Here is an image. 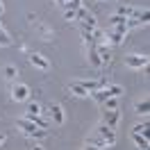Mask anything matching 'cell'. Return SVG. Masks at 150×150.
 <instances>
[{
	"label": "cell",
	"mask_w": 150,
	"mask_h": 150,
	"mask_svg": "<svg viewBox=\"0 0 150 150\" xmlns=\"http://www.w3.org/2000/svg\"><path fill=\"white\" fill-rule=\"evenodd\" d=\"M16 125H18V127L25 132V134L34 137V139H43V137H48V130H41V127H37V125H34L32 121H28V118H18V121H16Z\"/></svg>",
	"instance_id": "cell-1"
},
{
	"label": "cell",
	"mask_w": 150,
	"mask_h": 150,
	"mask_svg": "<svg viewBox=\"0 0 150 150\" xmlns=\"http://www.w3.org/2000/svg\"><path fill=\"white\" fill-rule=\"evenodd\" d=\"M93 134H98V137H103L105 141H107V146H114L116 143V132L112 130V127H107V125H100V127H96V132Z\"/></svg>",
	"instance_id": "cell-2"
},
{
	"label": "cell",
	"mask_w": 150,
	"mask_h": 150,
	"mask_svg": "<svg viewBox=\"0 0 150 150\" xmlns=\"http://www.w3.org/2000/svg\"><path fill=\"white\" fill-rule=\"evenodd\" d=\"M103 118H105V125L114 130V127L118 125V118H121V114H118V109H105Z\"/></svg>",
	"instance_id": "cell-3"
},
{
	"label": "cell",
	"mask_w": 150,
	"mask_h": 150,
	"mask_svg": "<svg viewBox=\"0 0 150 150\" xmlns=\"http://www.w3.org/2000/svg\"><path fill=\"white\" fill-rule=\"evenodd\" d=\"M125 64L130 66V68H143V66H148V57L143 55H130V57H125Z\"/></svg>",
	"instance_id": "cell-4"
},
{
	"label": "cell",
	"mask_w": 150,
	"mask_h": 150,
	"mask_svg": "<svg viewBox=\"0 0 150 150\" xmlns=\"http://www.w3.org/2000/svg\"><path fill=\"white\" fill-rule=\"evenodd\" d=\"M30 62H32V66H37V68H41V71H48V68H50V62H48L43 55H37V52L30 55Z\"/></svg>",
	"instance_id": "cell-5"
},
{
	"label": "cell",
	"mask_w": 150,
	"mask_h": 150,
	"mask_svg": "<svg viewBox=\"0 0 150 150\" xmlns=\"http://www.w3.org/2000/svg\"><path fill=\"white\" fill-rule=\"evenodd\" d=\"M11 96H14V100H28V96H30V89L25 84H16L14 86V91H11Z\"/></svg>",
	"instance_id": "cell-6"
},
{
	"label": "cell",
	"mask_w": 150,
	"mask_h": 150,
	"mask_svg": "<svg viewBox=\"0 0 150 150\" xmlns=\"http://www.w3.org/2000/svg\"><path fill=\"white\" fill-rule=\"evenodd\" d=\"M50 116H52L55 125H62L64 123V109H62V105H50Z\"/></svg>",
	"instance_id": "cell-7"
},
{
	"label": "cell",
	"mask_w": 150,
	"mask_h": 150,
	"mask_svg": "<svg viewBox=\"0 0 150 150\" xmlns=\"http://www.w3.org/2000/svg\"><path fill=\"white\" fill-rule=\"evenodd\" d=\"M89 62H91V66H96V68H100V66H103V62H100V57H98V50H96V46L89 48Z\"/></svg>",
	"instance_id": "cell-8"
},
{
	"label": "cell",
	"mask_w": 150,
	"mask_h": 150,
	"mask_svg": "<svg viewBox=\"0 0 150 150\" xmlns=\"http://www.w3.org/2000/svg\"><path fill=\"white\" fill-rule=\"evenodd\" d=\"M86 146H98V148H105L107 146V141L103 137H98V134H91L89 139H86Z\"/></svg>",
	"instance_id": "cell-9"
},
{
	"label": "cell",
	"mask_w": 150,
	"mask_h": 150,
	"mask_svg": "<svg viewBox=\"0 0 150 150\" xmlns=\"http://www.w3.org/2000/svg\"><path fill=\"white\" fill-rule=\"evenodd\" d=\"M80 23H82V30H89V32L98 28V23H96V18L91 16V14H86V18H84V21H80Z\"/></svg>",
	"instance_id": "cell-10"
},
{
	"label": "cell",
	"mask_w": 150,
	"mask_h": 150,
	"mask_svg": "<svg viewBox=\"0 0 150 150\" xmlns=\"http://www.w3.org/2000/svg\"><path fill=\"white\" fill-rule=\"evenodd\" d=\"M132 141L139 146V148H143V150H148V139L143 137V134H137V132H132Z\"/></svg>",
	"instance_id": "cell-11"
},
{
	"label": "cell",
	"mask_w": 150,
	"mask_h": 150,
	"mask_svg": "<svg viewBox=\"0 0 150 150\" xmlns=\"http://www.w3.org/2000/svg\"><path fill=\"white\" fill-rule=\"evenodd\" d=\"M96 50H98V57H100V62H103V64H107V62L112 59V57H109V50H107L103 43H98V46H96Z\"/></svg>",
	"instance_id": "cell-12"
},
{
	"label": "cell",
	"mask_w": 150,
	"mask_h": 150,
	"mask_svg": "<svg viewBox=\"0 0 150 150\" xmlns=\"http://www.w3.org/2000/svg\"><path fill=\"white\" fill-rule=\"evenodd\" d=\"M71 91H73L75 96H80V98H84V96H89V91H86L84 86L80 84V82H71Z\"/></svg>",
	"instance_id": "cell-13"
},
{
	"label": "cell",
	"mask_w": 150,
	"mask_h": 150,
	"mask_svg": "<svg viewBox=\"0 0 150 150\" xmlns=\"http://www.w3.org/2000/svg\"><path fill=\"white\" fill-rule=\"evenodd\" d=\"M148 109H150L148 98H143V100H141V103H137V107H134V112H137V114H143V116L148 114Z\"/></svg>",
	"instance_id": "cell-14"
},
{
	"label": "cell",
	"mask_w": 150,
	"mask_h": 150,
	"mask_svg": "<svg viewBox=\"0 0 150 150\" xmlns=\"http://www.w3.org/2000/svg\"><path fill=\"white\" fill-rule=\"evenodd\" d=\"M127 18L123 21V23H118V25H114V32H116V34H123V37H125V34H127Z\"/></svg>",
	"instance_id": "cell-15"
},
{
	"label": "cell",
	"mask_w": 150,
	"mask_h": 150,
	"mask_svg": "<svg viewBox=\"0 0 150 150\" xmlns=\"http://www.w3.org/2000/svg\"><path fill=\"white\" fill-rule=\"evenodd\" d=\"M2 73H5V77H7V80H14V77H16V75H18V71H16V66H5V71H2Z\"/></svg>",
	"instance_id": "cell-16"
},
{
	"label": "cell",
	"mask_w": 150,
	"mask_h": 150,
	"mask_svg": "<svg viewBox=\"0 0 150 150\" xmlns=\"http://www.w3.org/2000/svg\"><path fill=\"white\" fill-rule=\"evenodd\" d=\"M132 132H137V134H143V137H146V139H148V123H143V125H134V127H132Z\"/></svg>",
	"instance_id": "cell-17"
},
{
	"label": "cell",
	"mask_w": 150,
	"mask_h": 150,
	"mask_svg": "<svg viewBox=\"0 0 150 150\" xmlns=\"http://www.w3.org/2000/svg\"><path fill=\"white\" fill-rule=\"evenodd\" d=\"M103 105H105V109H118V98H107Z\"/></svg>",
	"instance_id": "cell-18"
},
{
	"label": "cell",
	"mask_w": 150,
	"mask_h": 150,
	"mask_svg": "<svg viewBox=\"0 0 150 150\" xmlns=\"http://www.w3.org/2000/svg\"><path fill=\"white\" fill-rule=\"evenodd\" d=\"M64 7H66V9H73V11H75L77 7H82V0H68Z\"/></svg>",
	"instance_id": "cell-19"
},
{
	"label": "cell",
	"mask_w": 150,
	"mask_h": 150,
	"mask_svg": "<svg viewBox=\"0 0 150 150\" xmlns=\"http://www.w3.org/2000/svg\"><path fill=\"white\" fill-rule=\"evenodd\" d=\"M109 39H112V43H114V46H118V43L123 41V34H116V32H109Z\"/></svg>",
	"instance_id": "cell-20"
},
{
	"label": "cell",
	"mask_w": 150,
	"mask_h": 150,
	"mask_svg": "<svg viewBox=\"0 0 150 150\" xmlns=\"http://www.w3.org/2000/svg\"><path fill=\"white\" fill-rule=\"evenodd\" d=\"M25 114H41V107H39L37 103H32V105L28 107V112H25Z\"/></svg>",
	"instance_id": "cell-21"
},
{
	"label": "cell",
	"mask_w": 150,
	"mask_h": 150,
	"mask_svg": "<svg viewBox=\"0 0 150 150\" xmlns=\"http://www.w3.org/2000/svg\"><path fill=\"white\" fill-rule=\"evenodd\" d=\"M123 21H125L123 16H118V14H114L112 18H109V25H118V23H123Z\"/></svg>",
	"instance_id": "cell-22"
},
{
	"label": "cell",
	"mask_w": 150,
	"mask_h": 150,
	"mask_svg": "<svg viewBox=\"0 0 150 150\" xmlns=\"http://www.w3.org/2000/svg\"><path fill=\"white\" fill-rule=\"evenodd\" d=\"M9 43H11V39L7 37L5 32H2V34H0V46H9Z\"/></svg>",
	"instance_id": "cell-23"
},
{
	"label": "cell",
	"mask_w": 150,
	"mask_h": 150,
	"mask_svg": "<svg viewBox=\"0 0 150 150\" xmlns=\"http://www.w3.org/2000/svg\"><path fill=\"white\" fill-rule=\"evenodd\" d=\"M64 18H66V21H75V11H73V9H66V11H64Z\"/></svg>",
	"instance_id": "cell-24"
},
{
	"label": "cell",
	"mask_w": 150,
	"mask_h": 150,
	"mask_svg": "<svg viewBox=\"0 0 150 150\" xmlns=\"http://www.w3.org/2000/svg\"><path fill=\"white\" fill-rule=\"evenodd\" d=\"M5 139H7V137H5L2 132H0V143H5Z\"/></svg>",
	"instance_id": "cell-25"
},
{
	"label": "cell",
	"mask_w": 150,
	"mask_h": 150,
	"mask_svg": "<svg viewBox=\"0 0 150 150\" xmlns=\"http://www.w3.org/2000/svg\"><path fill=\"white\" fill-rule=\"evenodd\" d=\"M30 150H43V148H41V146H32Z\"/></svg>",
	"instance_id": "cell-26"
},
{
	"label": "cell",
	"mask_w": 150,
	"mask_h": 150,
	"mask_svg": "<svg viewBox=\"0 0 150 150\" xmlns=\"http://www.w3.org/2000/svg\"><path fill=\"white\" fill-rule=\"evenodd\" d=\"M0 34H2V25H0Z\"/></svg>",
	"instance_id": "cell-27"
},
{
	"label": "cell",
	"mask_w": 150,
	"mask_h": 150,
	"mask_svg": "<svg viewBox=\"0 0 150 150\" xmlns=\"http://www.w3.org/2000/svg\"><path fill=\"white\" fill-rule=\"evenodd\" d=\"M0 14H2V5H0Z\"/></svg>",
	"instance_id": "cell-28"
},
{
	"label": "cell",
	"mask_w": 150,
	"mask_h": 150,
	"mask_svg": "<svg viewBox=\"0 0 150 150\" xmlns=\"http://www.w3.org/2000/svg\"><path fill=\"white\" fill-rule=\"evenodd\" d=\"M137 150H143V148H137Z\"/></svg>",
	"instance_id": "cell-29"
}]
</instances>
